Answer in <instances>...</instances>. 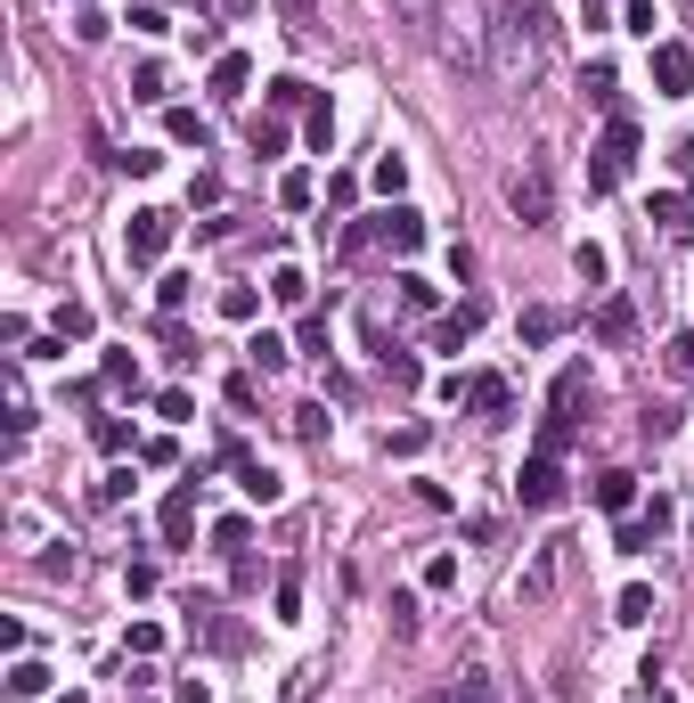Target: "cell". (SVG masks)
<instances>
[{
	"label": "cell",
	"instance_id": "cb8c5ba5",
	"mask_svg": "<svg viewBox=\"0 0 694 703\" xmlns=\"http://www.w3.org/2000/svg\"><path fill=\"white\" fill-rule=\"evenodd\" d=\"M98 377H107V392H132V401H139V360H132V352H107Z\"/></svg>",
	"mask_w": 694,
	"mask_h": 703
},
{
	"label": "cell",
	"instance_id": "ac0fdd59",
	"mask_svg": "<svg viewBox=\"0 0 694 703\" xmlns=\"http://www.w3.org/2000/svg\"><path fill=\"white\" fill-rule=\"evenodd\" d=\"M392 9H401V25H409V33H441L450 0H392Z\"/></svg>",
	"mask_w": 694,
	"mask_h": 703
},
{
	"label": "cell",
	"instance_id": "44dd1931",
	"mask_svg": "<svg viewBox=\"0 0 694 703\" xmlns=\"http://www.w3.org/2000/svg\"><path fill=\"white\" fill-rule=\"evenodd\" d=\"M270 606H278V622H303V573H278V589H270Z\"/></svg>",
	"mask_w": 694,
	"mask_h": 703
},
{
	"label": "cell",
	"instance_id": "d590c367",
	"mask_svg": "<svg viewBox=\"0 0 694 703\" xmlns=\"http://www.w3.org/2000/svg\"><path fill=\"white\" fill-rule=\"evenodd\" d=\"M254 312H262V295H254V286H229V295H221V319H238V327H245Z\"/></svg>",
	"mask_w": 694,
	"mask_h": 703
},
{
	"label": "cell",
	"instance_id": "5bb4252c",
	"mask_svg": "<svg viewBox=\"0 0 694 703\" xmlns=\"http://www.w3.org/2000/svg\"><path fill=\"white\" fill-rule=\"evenodd\" d=\"M645 221H662V238H686V230H694V204H686L679 189H662L654 204H645Z\"/></svg>",
	"mask_w": 694,
	"mask_h": 703
},
{
	"label": "cell",
	"instance_id": "4dcf8cb0",
	"mask_svg": "<svg viewBox=\"0 0 694 703\" xmlns=\"http://www.w3.org/2000/svg\"><path fill=\"white\" fill-rule=\"evenodd\" d=\"M9 695H17V703L50 695V671H41V663H17V671H9Z\"/></svg>",
	"mask_w": 694,
	"mask_h": 703
},
{
	"label": "cell",
	"instance_id": "4fadbf2b",
	"mask_svg": "<svg viewBox=\"0 0 694 703\" xmlns=\"http://www.w3.org/2000/svg\"><path fill=\"white\" fill-rule=\"evenodd\" d=\"M629 500H638V474H629V466H604L597 474V507L604 515H629Z\"/></svg>",
	"mask_w": 694,
	"mask_h": 703
},
{
	"label": "cell",
	"instance_id": "836d02e7",
	"mask_svg": "<svg viewBox=\"0 0 694 703\" xmlns=\"http://www.w3.org/2000/svg\"><path fill=\"white\" fill-rule=\"evenodd\" d=\"M564 336V312H523V344H556Z\"/></svg>",
	"mask_w": 694,
	"mask_h": 703
},
{
	"label": "cell",
	"instance_id": "484cf974",
	"mask_svg": "<svg viewBox=\"0 0 694 703\" xmlns=\"http://www.w3.org/2000/svg\"><path fill=\"white\" fill-rule=\"evenodd\" d=\"M270 107L286 115V107H319V98H311V82H303V74H278V82H270Z\"/></svg>",
	"mask_w": 694,
	"mask_h": 703
},
{
	"label": "cell",
	"instance_id": "52a82bcc",
	"mask_svg": "<svg viewBox=\"0 0 694 703\" xmlns=\"http://www.w3.org/2000/svg\"><path fill=\"white\" fill-rule=\"evenodd\" d=\"M654 91L662 98H686L694 91V50H686V41H654Z\"/></svg>",
	"mask_w": 694,
	"mask_h": 703
},
{
	"label": "cell",
	"instance_id": "f35d334b",
	"mask_svg": "<svg viewBox=\"0 0 694 703\" xmlns=\"http://www.w3.org/2000/svg\"><path fill=\"white\" fill-rule=\"evenodd\" d=\"M91 500H98V507H123V500H132V466H115V474H107V483H98V491H91Z\"/></svg>",
	"mask_w": 694,
	"mask_h": 703
},
{
	"label": "cell",
	"instance_id": "2e32d148",
	"mask_svg": "<svg viewBox=\"0 0 694 703\" xmlns=\"http://www.w3.org/2000/svg\"><path fill=\"white\" fill-rule=\"evenodd\" d=\"M245 82H254V66H245L238 50H221L213 57V98H245Z\"/></svg>",
	"mask_w": 694,
	"mask_h": 703
},
{
	"label": "cell",
	"instance_id": "7bdbcfd3",
	"mask_svg": "<svg viewBox=\"0 0 694 703\" xmlns=\"http://www.w3.org/2000/svg\"><path fill=\"white\" fill-rule=\"evenodd\" d=\"M188 286H197V279H180V271H172V279H156V303H164V312H180Z\"/></svg>",
	"mask_w": 694,
	"mask_h": 703
},
{
	"label": "cell",
	"instance_id": "4316f807",
	"mask_svg": "<svg viewBox=\"0 0 694 703\" xmlns=\"http://www.w3.org/2000/svg\"><path fill=\"white\" fill-rule=\"evenodd\" d=\"M368 180H376V189H385L392 204H401V189H409V156H376V172H368Z\"/></svg>",
	"mask_w": 694,
	"mask_h": 703
},
{
	"label": "cell",
	"instance_id": "e0dca14e",
	"mask_svg": "<svg viewBox=\"0 0 694 703\" xmlns=\"http://www.w3.org/2000/svg\"><path fill=\"white\" fill-rule=\"evenodd\" d=\"M238 483H245V500H254V507H270V500L286 491V483H278V474H270L262 459H238Z\"/></svg>",
	"mask_w": 694,
	"mask_h": 703
},
{
	"label": "cell",
	"instance_id": "f6af8a7d",
	"mask_svg": "<svg viewBox=\"0 0 694 703\" xmlns=\"http://www.w3.org/2000/svg\"><path fill=\"white\" fill-rule=\"evenodd\" d=\"M425 589H458V556H433V565H425Z\"/></svg>",
	"mask_w": 694,
	"mask_h": 703
},
{
	"label": "cell",
	"instance_id": "d6986e66",
	"mask_svg": "<svg viewBox=\"0 0 694 703\" xmlns=\"http://www.w3.org/2000/svg\"><path fill=\"white\" fill-rule=\"evenodd\" d=\"M164 132H172L180 148H197V156H204V139H213V132H204V115H197V107H172V115H164Z\"/></svg>",
	"mask_w": 694,
	"mask_h": 703
},
{
	"label": "cell",
	"instance_id": "f546056e",
	"mask_svg": "<svg viewBox=\"0 0 694 703\" xmlns=\"http://www.w3.org/2000/svg\"><path fill=\"white\" fill-rule=\"evenodd\" d=\"M91 442L107 450V459H123V450H139V442H132V426H123V418H98V426H91Z\"/></svg>",
	"mask_w": 694,
	"mask_h": 703
},
{
	"label": "cell",
	"instance_id": "603a6c76",
	"mask_svg": "<svg viewBox=\"0 0 694 703\" xmlns=\"http://www.w3.org/2000/svg\"><path fill=\"white\" fill-rule=\"evenodd\" d=\"M245 148H254V156H286V123H278V115H254V132H245Z\"/></svg>",
	"mask_w": 694,
	"mask_h": 703
},
{
	"label": "cell",
	"instance_id": "74e56055",
	"mask_svg": "<svg viewBox=\"0 0 694 703\" xmlns=\"http://www.w3.org/2000/svg\"><path fill=\"white\" fill-rule=\"evenodd\" d=\"M385 377H392V385H417L425 368H417V352H401V344H392V352H385Z\"/></svg>",
	"mask_w": 694,
	"mask_h": 703
},
{
	"label": "cell",
	"instance_id": "3957f363",
	"mask_svg": "<svg viewBox=\"0 0 694 703\" xmlns=\"http://www.w3.org/2000/svg\"><path fill=\"white\" fill-rule=\"evenodd\" d=\"M507 204H515V221H523V230H539V221L556 213V180H548V164H539V156L507 180Z\"/></svg>",
	"mask_w": 694,
	"mask_h": 703
},
{
	"label": "cell",
	"instance_id": "ee69618b",
	"mask_svg": "<svg viewBox=\"0 0 694 703\" xmlns=\"http://www.w3.org/2000/svg\"><path fill=\"white\" fill-rule=\"evenodd\" d=\"M392 630L417 638V597H409V589H392Z\"/></svg>",
	"mask_w": 694,
	"mask_h": 703
},
{
	"label": "cell",
	"instance_id": "8d00e7d4",
	"mask_svg": "<svg viewBox=\"0 0 694 703\" xmlns=\"http://www.w3.org/2000/svg\"><path fill=\"white\" fill-rule=\"evenodd\" d=\"M613 541H621V556H645V548H654V541H662V532H654V524H645V515H638V524H621V532H613Z\"/></svg>",
	"mask_w": 694,
	"mask_h": 703
},
{
	"label": "cell",
	"instance_id": "e575fe53",
	"mask_svg": "<svg viewBox=\"0 0 694 703\" xmlns=\"http://www.w3.org/2000/svg\"><path fill=\"white\" fill-rule=\"evenodd\" d=\"M621 25L638 33V41H654V25H662V9H654V0H629V9H621Z\"/></svg>",
	"mask_w": 694,
	"mask_h": 703
},
{
	"label": "cell",
	"instance_id": "bcb514c9",
	"mask_svg": "<svg viewBox=\"0 0 694 703\" xmlns=\"http://www.w3.org/2000/svg\"><path fill=\"white\" fill-rule=\"evenodd\" d=\"M670 360H679V377H694V327H686L679 344H670Z\"/></svg>",
	"mask_w": 694,
	"mask_h": 703
},
{
	"label": "cell",
	"instance_id": "7402d4cb",
	"mask_svg": "<svg viewBox=\"0 0 694 703\" xmlns=\"http://www.w3.org/2000/svg\"><path fill=\"white\" fill-rule=\"evenodd\" d=\"M50 327H57V344H82L98 319H91V303H57V319H50Z\"/></svg>",
	"mask_w": 694,
	"mask_h": 703
},
{
	"label": "cell",
	"instance_id": "d6a6232c",
	"mask_svg": "<svg viewBox=\"0 0 694 703\" xmlns=\"http://www.w3.org/2000/svg\"><path fill=\"white\" fill-rule=\"evenodd\" d=\"M270 295H278L286 312H303V303H311V279L303 271H278V279H270Z\"/></svg>",
	"mask_w": 694,
	"mask_h": 703
},
{
	"label": "cell",
	"instance_id": "8992f818",
	"mask_svg": "<svg viewBox=\"0 0 694 703\" xmlns=\"http://www.w3.org/2000/svg\"><path fill=\"white\" fill-rule=\"evenodd\" d=\"M515 500H523V507H556V500H564V466H556V450H532V459H523Z\"/></svg>",
	"mask_w": 694,
	"mask_h": 703
},
{
	"label": "cell",
	"instance_id": "f1b7e54d",
	"mask_svg": "<svg viewBox=\"0 0 694 703\" xmlns=\"http://www.w3.org/2000/svg\"><path fill=\"white\" fill-rule=\"evenodd\" d=\"M164 82H172V74H164L156 57H147V66H132V98H147V107H164Z\"/></svg>",
	"mask_w": 694,
	"mask_h": 703
},
{
	"label": "cell",
	"instance_id": "83f0119b",
	"mask_svg": "<svg viewBox=\"0 0 694 703\" xmlns=\"http://www.w3.org/2000/svg\"><path fill=\"white\" fill-rule=\"evenodd\" d=\"M156 418L188 426V418H197V392H188V385H164V392H156Z\"/></svg>",
	"mask_w": 694,
	"mask_h": 703
},
{
	"label": "cell",
	"instance_id": "7dc6e473",
	"mask_svg": "<svg viewBox=\"0 0 694 703\" xmlns=\"http://www.w3.org/2000/svg\"><path fill=\"white\" fill-rule=\"evenodd\" d=\"M82 9H91V0H82Z\"/></svg>",
	"mask_w": 694,
	"mask_h": 703
},
{
	"label": "cell",
	"instance_id": "5b68a950",
	"mask_svg": "<svg viewBox=\"0 0 694 703\" xmlns=\"http://www.w3.org/2000/svg\"><path fill=\"white\" fill-rule=\"evenodd\" d=\"M172 230H180V221L164 213V204H147V213H132V230H123V254H132L139 271H147V262H164V245H172Z\"/></svg>",
	"mask_w": 694,
	"mask_h": 703
},
{
	"label": "cell",
	"instance_id": "ffe728a7",
	"mask_svg": "<svg viewBox=\"0 0 694 703\" xmlns=\"http://www.w3.org/2000/svg\"><path fill=\"white\" fill-rule=\"evenodd\" d=\"M613 622H629V630H638V622H654V589H638V581H629V589L613 597Z\"/></svg>",
	"mask_w": 694,
	"mask_h": 703
},
{
	"label": "cell",
	"instance_id": "7c38bea8",
	"mask_svg": "<svg viewBox=\"0 0 694 703\" xmlns=\"http://www.w3.org/2000/svg\"><path fill=\"white\" fill-rule=\"evenodd\" d=\"M580 98H588V107H604V115H621V74H613V66L597 57V66L580 74Z\"/></svg>",
	"mask_w": 694,
	"mask_h": 703
},
{
	"label": "cell",
	"instance_id": "ab89813d",
	"mask_svg": "<svg viewBox=\"0 0 694 703\" xmlns=\"http://www.w3.org/2000/svg\"><path fill=\"white\" fill-rule=\"evenodd\" d=\"M311 148H319V156L335 148V107H327V98H319V107H311Z\"/></svg>",
	"mask_w": 694,
	"mask_h": 703
},
{
	"label": "cell",
	"instance_id": "60d3db41",
	"mask_svg": "<svg viewBox=\"0 0 694 703\" xmlns=\"http://www.w3.org/2000/svg\"><path fill=\"white\" fill-rule=\"evenodd\" d=\"M294 433H303V442H319V433H327V409L303 401V409H294Z\"/></svg>",
	"mask_w": 694,
	"mask_h": 703
},
{
	"label": "cell",
	"instance_id": "30bf717a",
	"mask_svg": "<svg viewBox=\"0 0 694 703\" xmlns=\"http://www.w3.org/2000/svg\"><path fill=\"white\" fill-rule=\"evenodd\" d=\"M466 409H474L482 426H498V418H507V409H515V392H507V377H466Z\"/></svg>",
	"mask_w": 694,
	"mask_h": 703
},
{
	"label": "cell",
	"instance_id": "ba28073f",
	"mask_svg": "<svg viewBox=\"0 0 694 703\" xmlns=\"http://www.w3.org/2000/svg\"><path fill=\"white\" fill-rule=\"evenodd\" d=\"M164 524V548H188V532H197V483H172V500L156 507Z\"/></svg>",
	"mask_w": 694,
	"mask_h": 703
},
{
	"label": "cell",
	"instance_id": "1f68e13d",
	"mask_svg": "<svg viewBox=\"0 0 694 703\" xmlns=\"http://www.w3.org/2000/svg\"><path fill=\"white\" fill-rule=\"evenodd\" d=\"M548 589H556V548H539L532 573H523V597H548Z\"/></svg>",
	"mask_w": 694,
	"mask_h": 703
},
{
	"label": "cell",
	"instance_id": "d4e9b609",
	"mask_svg": "<svg viewBox=\"0 0 694 703\" xmlns=\"http://www.w3.org/2000/svg\"><path fill=\"white\" fill-rule=\"evenodd\" d=\"M245 352H254V368H262V377H278V368L294 360V352H286V336H270V327H262V336L245 344Z\"/></svg>",
	"mask_w": 694,
	"mask_h": 703
},
{
	"label": "cell",
	"instance_id": "7a4b0ae2",
	"mask_svg": "<svg viewBox=\"0 0 694 703\" xmlns=\"http://www.w3.org/2000/svg\"><path fill=\"white\" fill-rule=\"evenodd\" d=\"M629 156H638V123L613 115V123H604V139L588 148V189H613V180L629 172Z\"/></svg>",
	"mask_w": 694,
	"mask_h": 703
},
{
	"label": "cell",
	"instance_id": "9a60e30c",
	"mask_svg": "<svg viewBox=\"0 0 694 703\" xmlns=\"http://www.w3.org/2000/svg\"><path fill=\"white\" fill-rule=\"evenodd\" d=\"M270 9H278V25L294 41H311V33H319V17H327V0H270Z\"/></svg>",
	"mask_w": 694,
	"mask_h": 703
},
{
	"label": "cell",
	"instance_id": "6da1fadb",
	"mask_svg": "<svg viewBox=\"0 0 694 703\" xmlns=\"http://www.w3.org/2000/svg\"><path fill=\"white\" fill-rule=\"evenodd\" d=\"M491 41H498V82H507V91H523V82L539 74V41H548V17H539L532 0H507V9H498V25H491Z\"/></svg>",
	"mask_w": 694,
	"mask_h": 703
},
{
	"label": "cell",
	"instance_id": "277c9868",
	"mask_svg": "<svg viewBox=\"0 0 694 703\" xmlns=\"http://www.w3.org/2000/svg\"><path fill=\"white\" fill-rule=\"evenodd\" d=\"M368 245H385V254H417V245H425V213H417V204H385V213H368Z\"/></svg>",
	"mask_w": 694,
	"mask_h": 703
},
{
	"label": "cell",
	"instance_id": "9c48e42d",
	"mask_svg": "<svg viewBox=\"0 0 694 703\" xmlns=\"http://www.w3.org/2000/svg\"><path fill=\"white\" fill-rule=\"evenodd\" d=\"M588 336H597V344H629V336H638V303H629V295L597 303V319H588Z\"/></svg>",
	"mask_w": 694,
	"mask_h": 703
},
{
	"label": "cell",
	"instance_id": "8fae6325",
	"mask_svg": "<svg viewBox=\"0 0 694 703\" xmlns=\"http://www.w3.org/2000/svg\"><path fill=\"white\" fill-rule=\"evenodd\" d=\"M474 327H482V312H474V303L441 312V319H433V352H458V344H474Z\"/></svg>",
	"mask_w": 694,
	"mask_h": 703
},
{
	"label": "cell",
	"instance_id": "b9f144b4",
	"mask_svg": "<svg viewBox=\"0 0 694 703\" xmlns=\"http://www.w3.org/2000/svg\"><path fill=\"white\" fill-rule=\"evenodd\" d=\"M392 286H401V312H433V286L425 279H392Z\"/></svg>",
	"mask_w": 694,
	"mask_h": 703
}]
</instances>
